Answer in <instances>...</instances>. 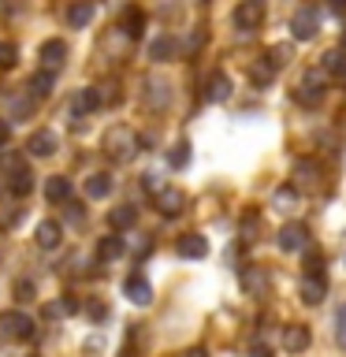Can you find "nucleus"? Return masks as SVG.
Wrapping results in <instances>:
<instances>
[{
	"label": "nucleus",
	"instance_id": "nucleus-1",
	"mask_svg": "<svg viewBox=\"0 0 346 357\" xmlns=\"http://www.w3.org/2000/svg\"><path fill=\"white\" fill-rule=\"evenodd\" d=\"M100 149H105L112 160H130L138 153V134L130 127H108L105 138H100Z\"/></svg>",
	"mask_w": 346,
	"mask_h": 357
},
{
	"label": "nucleus",
	"instance_id": "nucleus-2",
	"mask_svg": "<svg viewBox=\"0 0 346 357\" xmlns=\"http://www.w3.org/2000/svg\"><path fill=\"white\" fill-rule=\"evenodd\" d=\"M320 33V11L306 4V8H298L294 15H290V38L294 41H313Z\"/></svg>",
	"mask_w": 346,
	"mask_h": 357
},
{
	"label": "nucleus",
	"instance_id": "nucleus-3",
	"mask_svg": "<svg viewBox=\"0 0 346 357\" xmlns=\"http://www.w3.org/2000/svg\"><path fill=\"white\" fill-rule=\"evenodd\" d=\"M294 100H298L301 108H317L320 100H324V75H317V71L301 75V82L294 86Z\"/></svg>",
	"mask_w": 346,
	"mask_h": 357
},
{
	"label": "nucleus",
	"instance_id": "nucleus-4",
	"mask_svg": "<svg viewBox=\"0 0 346 357\" xmlns=\"http://www.w3.org/2000/svg\"><path fill=\"white\" fill-rule=\"evenodd\" d=\"M276 245L283 253H301L309 245V227L306 223H283V227H279V234H276Z\"/></svg>",
	"mask_w": 346,
	"mask_h": 357
},
{
	"label": "nucleus",
	"instance_id": "nucleus-5",
	"mask_svg": "<svg viewBox=\"0 0 346 357\" xmlns=\"http://www.w3.org/2000/svg\"><path fill=\"white\" fill-rule=\"evenodd\" d=\"M0 328H4L11 339H19V342H30L33 335H38V328H33V320L27 317V312H19V309H8L4 317H0Z\"/></svg>",
	"mask_w": 346,
	"mask_h": 357
},
{
	"label": "nucleus",
	"instance_id": "nucleus-6",
	"mask_svg": "<svg viewBox=\"0 0 346 357\" xmlns=\"http://www.w3.org/2000/svg\"><path fill=\"white\" fill-rule=\"evenodd\" d=\"M261 19H264V4L261 0H242L239 8H234V26H239L242 33H250L261 26Z\"/></svg>",
	"mask_w": 346,
	"mask_h": 357
},
{
	"label": "nucleus",
	"instance_id": "nucleus-7",
	"mask_svg": "<svg viewBox=\"0 0 346 357\" xmlns=\"http://www.w3.org/2000/svg\"><path fill=\"white\" fill-rule=\"evenodd\" d=\"M186 208V194L183 190H175V186H164L160 194H156V212H160V216H179V212Z\"/></svg>",
	"mask_w": 346,
	"mask_h": 357
},
{
	"label": "nucleus",
	"instance_id": "nucleus-8",
	"mask_svg": "<svg viewBox=\"0 0 346 357\" xmlns=\"http://www.w3.org/2000/svg\"><path fill=\"white\" fill-rule=\"evenodd\" d=\"M309 342H313V335H309L306 324H287L283 328V350L287 354H306Z\"/></svg>",
	"mask_w": 346,
	"mask_h": 357
},
{
	"label": "nucleus",
	"instance_id": "nucleus-9",
	"mask_svg": "<svg viewBox=\"0 0 346 357\" xmlns=\"http://www.w3.org/2000/svg\"><path fill=\"white\" fill-rule=\"evenodd\" d=\"M123 294H127L134 305H149L153 301V283L145 275H127V283H123Z\"/></svg>",
	"mask_w": 346,
	"mask_h": 357
},
{
	"label": "nucleus",
	"instance_id": "nucleus-10",
	"mask_svg": "<svg viewBox=\"0 0 346 357\" xmlns=\"http://www.w3.org/2000/svg\"><path fill=\"white\" fill-rule=\"evenodd\" d=\"M27 149H30V156H52L56 149H60V138H56L52 130H33L30 134V142H27Z\"/></svg>",
	"mask_w": 346,
	"mask_h": 357
},
{
	"label": "nucleus",
	"instance_id": "nucleus-11",
	"mask_svg": "<svg viewBox=\"0 0 346 357\" xmlns=\"http://www.w3.org/2000/svg\"><path fill=\"white\" fill-rule=\"evenodd\" d=\"M324 294H328V275H306L301 279V301H306V305H320Z\"/></svg>",
	"mask_w": 346,
	"mask_h": 357
},
{
	"label": "nucleus",
	"instance_id": "nucleus-12",
	"mask_svg": "<svg viewBox=\"0 0 346 357\" xmlns=\"http://www.w3.org/2000/svg\"><path fill=\"white\" fill-rule=\"evenodd\" d=\"M33 238H38L41 250H56V245H60V238H63V227H60L56 220H41L38 231H33Z\"/></svg>",
	"mask_w": 346,
	"mask_h": 357
},
{
	"label": "nucleus",
	"instance_id": "nucleus-13",
	"mask_svg": "<svg viewBox=\"0 0 346 357\" xmlns=\"http://www.w3.org/2000/svg\"><path fill=\"white\" fill-rule=\"evenodd\" d=\"M175 250H179V257H186V261H201V257L209 253V242L201 238V234H183Z\"/></svg>",
	"mask_w": 346,
	"mask_h": 357
},
{
	"label": "nucleus",
	"instance_id": "nucleus-14",
	"mask_svg": "<svg viewBox=\"0 0 346 357\" xmlns=\"http://www.w3.org/2000/svg\"><path fill=\"white\" fill-rule=\"evenodd\" d=\"M175 52H179V41L175 38H153V45H149V60L153 63H167V60H175Z\"/></svg>",
	"mask_w": 346,
	"mask_h": 357
},
{
	"label": "nucleus",
	"instance_id": "nucleus-15",
	"mask_svg": "<svg viewBox=\"0 0 346 357\" xmlns=\"http://www.w3.org/2000/svg\"><path fill=\"white\" fill-rule=\"evenodd\" d=\"M205 97L216 100V105H220V100H227L231 97V78L223 75V71H212L209 82H205Z\"/></svg>",
	"mask_w": 346,
	"mask_h": 357
},
{
	"label": "nucleus",
	"instance_id": "nucleus-16",
	"mask_svg": "<svg viewBox=\"0 0 346 357\" xmlns=\"http://www.w3.org/2000/svg\"><path fill=\"white\" fill-rule=\"evenodd\" d=\"M8 190H11V194H15V197H27L30 190H33V175H30V172H27V167H22V164H11V178H8Z\"/></svg>",
	"mask_w": 346,
	"mask_h": 357
},
{
	"label": "nucleus",
	"instance_id": "nucleus-17",
	"mask_svg": "<svg viewBox=\"0 0 346 357\" xmlns=\"http://www.w3.org/2000/svg\"><path fill=\"white\" fill-rule=\"evenodd\" d=\"M41 60H45V71H52V67H60L67 60V45L60 38H52V41H45L41 45Z\"/></svg>",
	"mask_w": 346,
	"mask_h": 357
},
{
	"label": "nucleus",
	"instance_id": "nucleus-18",
	"mask_svg": "<svg viewBox=\"0 0 346 357\" xmlns=\"http://www.w3.org/2000/svg\"><path fill=\"white\" fill-rule=\"evenodd\" d=\"M112 194V175L108 172H93L86 178V197H93V201H100V197H108Z\"/></svg>",
	"mask_w": 346,
	"mask_h": 357
},
{
	"label": "nucleus",
	"instance_id": "nucleus-19",
	"mask_svg": "<svg viewBox=\"0 0 346 357\" xmlns=\"http://www.w3.org/2000/svg\"><path fill=\"white\" fill-rule=\"evenodd\" d=\"M272 78H276V63L268 60V56H264V60H257V63L250 67V82H253L257 89L272 86Z\"/></svg>",
	"mask_w": 346,
	"mask_h": 357
},
{
	"label": "nucleus",
	"instance_id": "nucleus-20",
	"mask_svg": "<svg viewBox=\"0 0 346 357\" xmlns=\"http://www.w3.org/2000/svg\"><path fill=\"white\" fill-rule=\"evenodd\" d=\"M123 250H127V242H123L119 234H105V238L97 242V257H100V261H116V257H123Z\"/></svg>",
	"mask_w": 346,
	"mask_h": 357
},
{
	"label": "nucleus",
	"instance_id": "nucleus-21",
	"mask_svg": "<svg viewBox=\"0 0 346 357\" xmlns=\"http://www.w3.org/2000/svg\"><path fill=\"white\" fill-rule=\"evenodd\" d=\"M45 197H49L52 205H60V201H67V197H71V183H67L63 175H52L49 183H45Z\"/></svg>",
	"mask_w": 346,
	"mask_h": 357
},
{
	"label": "nucleus",
	"instance_id": "nucleus-22",
	"mask_svg": "<svg viewBox=\"0 0 346 357\" xmlns=\"http://www.w3.org/2000/svg\"><path fill=\"white\" fill-rule=\"evenodd\" d=\"M134 220H138V208H134V205H119V208H112V212H108V223H112L116 231L134 227Z\"/></svg>",
	"mask_w": 346,
	"mask_h": 357
},
{
	"label": "nucleus",
	"instance_id": "nucleus-23",
	"mask_svg": "<svg viewBox=\"0 0 346 357\" xmlns=\"http://www.w3.org/2000/svg\"><path fill=\"white\" fill-rule=\"evenodd\" d=\"M56 86V75L52 71H33L30 75V97H49Z\"/></svg>",
	"mask_w": 346,
	"mask_h": 357
},
{
	"label": "nucleus",
	"instance_id": "nucleus-24",
	"mask_svg": "<svg viewBox=\"0 0 346 357\" xmlns=\"http://www.w3.org/2000/svg\"><path fill=\"white\" fill-rule=\"evenodd\" d=\"M93 15H97L93 4H71V8H67V22H71L75 30H82L86 22H93Z\"/></svg>",
	"mask_w": 346,
	"mask_h": 357
},
{
	"label": "nucleus",
	"instance_id": "nucleus-25",
	"mask_svg": "<svg viewBox=\"0 0 346 357\" xmlns=\"http://www.w3.org/2000/svg\"><path fill=\"white\" fill-rule=\"evenodd\" d=\"M123 30H127V38H142V30H145V11H138V8H127V11H123Z\"/></svg>",
	"mask_w": 346,
	"mask_h": 357
},
{
	"label": "nucleus",
	"instance_id": "nucleus-26",
	"mask_svg": "<svg viewBox=\"0 0 346 357\" xmlns=\"http://www.w3.org/2000/svg\"><path fill=\"white\" fill-rule=\"evenodd\" d=\"M317 178H320V167L313 164V160H298V164H294V183H298V186H313Z\"/></svg>",
	"mask_w": 346,
	"mask_h": 357
},
{
	"label": "nucleus",
	"instance_id": "nucleus-27",
	"mask_svg": "<svg viewBox=\"0 0 346 357\" xmlns=\"http://www.w3.org/2000/svg\"><path fill=\"white\" fill-rule=\"evenodd\" d=\"M167 100H172V86H167L164 78H153V82H149V105L153 108H164Z\"/></svg>",
	"mask_w": 346,
	"mask_h": 357
},
{
	"label": "nucleus",
	"instance_id": "nucleus-28",
	"mask_svg": "<svg viewBox=\"0 0 346 357\" xmlns=\"http://www.w3.org/2000/svg\"><path fill=\"white\" fill-rule=\"evenodd\" d=\"M324 71L328 75H346V49H331V52H324Z\"/></svg>",
	"mask_w": 346,
	"mask_h": 357
},
{
	"label": "nucleus",
	"instance_id": "nucleus-29",
	"mask_svg": "<svg viewBox=\"0 0 346 357\" xmlns=\"http://www.w3.org/2000/svg\"><path fill=\"white\" fill-rule=\"evenodd\" d=\"M272 205H276L279 212L294 208V205H298V186H279V190H276V197H272Z\"/></svg>",
	"mask_w": 346,
	"mask_h": 357
},
{
	"label": "nucleus",
	"instance_id": "nucleus-30",
	"mask_svg": "<svg viewBox=\"0 0 346 357\" xmlns=\"http://www.w3.org/2000/svg\"><path fill=\"white\" fill-rule=\"evenodd\" d=\"M75 108H78V112H97V108H100V93H97L93 86L82 89V93H78V100H75Z\"/></svg>",
	"mask_w": 346,
	"mask_h": 357
},
{
	"label": "nucleus",
	"instance_id": "nucleus-31",
	"mask_svg": "<svg viewBox=\"0 0 346 357\" xmlns=\"http://www.w3.org/2000/svg\"><path fill=\"white\" fill-rule=\"evenodd\" d=\"M167 164H172V167H186V164H190V142L172 145V153H167Z\"/></svg>",
	"mask_w": 346,
	"mask_h": 357
},
{
	"label": "nucleus",
	"instance_id": "nucleus-32",
	"mask_svg": "<svg viewBox=\"0 0 346 357\" xmlns=\"http://www.w3.org/2000/svg\"><path fill=\"white\" fill-rule=\"evenodd\" d=\"M335 346L346 350V305H339V312H335Z\"/></svg>",
	"mask_w": 346,
	"mask_h": 357
},
{
	"label": "nucleus",
	"instance_id": "nucleus-33",
	"mask_svg": "<svg viewBox=\"0 0 346 357\" xmlns=\"http://www.w3.org/2000/svg\"><path fill=\"white\" fill-rule=\"evenodd\" d=\"M15 63H19L15 41H0V67H15Z\"/></svg>",
	"mask_w": 346,
	"mask_h": 357
},
{
	"label": "nucleus",
	"instance_id": "nucleus-34",
	"mask_svg": "<svg viewBox=\"0 0 346 357\" xmlns=\"http://www.w3.org/2000/svg\"><path fill=\"white\" fill-rule=\"evenodd\" d=\"M33 294H38V290H33L30 279H19V283H15V298L19 301H33Z\"/></svg>",
	"mask_w": 346,
	"mask_h": 357
},
{
	"label": "nucleus",
	"instance_id": "nucleus-35",
	"mask_svg": "<svg viewBox=\"0 0 346 357\" xmlns=\"http://www.w3.org/2000/svg\"><path fill=\"white\" fill-rule=\"evenodd\" d=\"M306 275H324V257L320 253H309L306 257Z\"/></svg>",
	"mask_w": 346,
	"mask_h": 357
},
{
	"label": "nucleus",
	"instance_id": "nucleus-36",
	"mask_svg": "<svg viewBox=\"0 0 346 357\" xmlns=\"http://www.w3.org/2000/svg\"><path fill=\"white\" fill-rule=\"evenodd\" d=\"M86 312H89V320H105V317H108V309L100 305V301H97V305H89Z\"/></svg>",
	"mask_w": 346,
	"mask_h": 357
},
{
	"label": "nucleus",
	"instance_id": "nucleus-37",
	"mask_svg": "<svg viewBox=\"0 0 346 357\" xmlns=\"http://www.w3.org/2000/svg\"><path fill=\"white\" fill-rule=\"evenodd\" d=\"M11 142V127H8V119L0 116V145H8Z\"/></svg>",
	"mask_w": 346,
	"mask_h": 357
},
{
	"label": "nucleus",
	"instance_id": "nucleus-38",
	"mask_svg": "<svg viewBox=\"0 0 346 357\" xmlns=\"http://www.w3.org/2000/svg\"><path fill=\"white\" fill-rule=\"evenodd\" d=\"M60 312H78V301H75L71 294H67V298L60 301Z\"/></svg>",
	"mask_w": 346,
	"mask_h": 357
},
{
	"label": "nucleus",
	"instance_id": "nucleus-39",
	"mask_svg": "<svg viewBox=\"0 0 346 357\" xmlns=\"http://www.w3.org/2000/svg\"><path fill=\"white\" fill-rule=\"evenodd\" d=\"M183 357H209V350H205V346H190Z\"/></svg>",
	"mask_w": 346,
	"mask_h": 357
},
{
	"label": "nucleus",
	"instance_id": "nucleus-40",
	"mask_svg": "<svg viewBox=\"0 0 346 357\" xmlns=\"http://www.w3.org/2000/svg\"><path fill=\"white\" fill-rule=\"evenodd\" d=\"M250 357H272V350H268V346H253Z\"/></svg>",
	"mask_w": 346,
	"mask_h": 357
},
{
	"label": "nucleus",
	"instance_id": "nucleus-41",
	"mask_svg": "<svg viewBox=\"0 0 346 357\" xmlns=\"http://www.w3.org/2000/svg\"><path fill=\"white\" fill-rule=\"evenodd\" d=\"M343 49H346V30H343Z\"/></svg>",
	"mask_w": 346,
	"mask_h": 357
}]
</instances>
